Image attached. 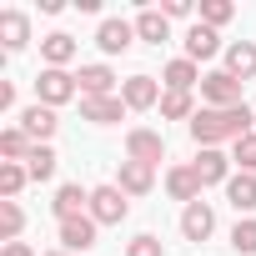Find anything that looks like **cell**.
Masks as SVG:
<instances>
[{
    "mask_svg": "<svg viewBox=\"0 0 256 256\" xmlns=\"http://www.w3.org/2000/svg\"><path fill=\"white\" fill-rule=\"evenodd\" d=\"M56 166H60V161H56V151H50V146H36V151L26 156L30 181H50V176H56Z\"/></svg>",
    "mask_w": 256,
    "mask_h": 256,
    "instance_id": "83f0119b",
    "label": "cell"
},
{
    "mask_svg": "<svg viewBox=\"0 0 256 256\" xmlns=\"http://www.w3.org/2000/svg\"><path fill=\"white\" fill-rule=\"evenodd\" d=\"M136 40H146V46H166V40H171V20H166L156 6H146V10L136 16Z\"/></svg>",
    "mask_w": 256,
    "mask_h": 256,
    "instance_id": "d6986e66",
    "label": "cell"
},
{
    "mask_svg": "<svg viewBox=\"0 0 256 256\" xmlns=\"http://www.w3.org/2000/svg\"><path fill=\"white\" fill-rule=\"evenodd\" d=\"M36 151V141L20 131V126H10V131H0V156H6V161H26Z\"/></svg>",
    "mask_w": 256,
    "mask_h": 256,
    "instance_id": "484cf974",
    "label": "cell"
},
{
    "mask_svg": "<svg viewBox=\"0 0 256 256\" xmlns=\"http://www.w3.org/2000/svg\"><path fill=\"white\" fill-rule=\"evenodd\" d=\"M80 96H120L116 90V70L110 66H80Z\"/></svg>",
    "mask_w": 256,
    "mask_h": 256,
    "instance_id": "44dd1931",
    "label": "cell"
},
{
    "mask_svg": "<svg viewBox=\"0 0 256 256\" xmlns=\"http://www.w3.org/2000/svg\"><path fill=\"white\" fill-rule=\"evenodd\" d=\"M40 256H70V251H40Z\"/></svg>",
    "mask_w": 256,
    "mask_h": 256,
    "instance_id": "d590c367",
    "label": "cell"
},
{
    "mask_svg": "<svg viewBox=\"0 0 256 256\" xmlns=\"http://www.w3.org/2000/svg\"><path fill=\"white\" fill-rule=\"evenodd\" d=\"M20 231H26L20 201H0V241H20Z\"/></svg>",
    "mask_w": 256,
    "mask_h": 256,
    "instance_id": "4316f807",
    "label": "cell"
},
{
    "mask_svg": "<svg viewBox=\"0 0 256 256\" xmlns=\"http://www.w3.org/2000/svg\"><path fill=\"white\" fill-rule=\"evenodd\" d=\"M191 116H196L191 90H166L161 96V120H191Z\"/></svg>",
    "mask_w": 256,
    "mask_h": 256,
    "instance_id": "d4e9b609",
    "label": "cell"
},
{
    "mask_svg": "<svg viewBox=\"0 0 256 256\" xmlns=\"http://www.w3.org/2000/svg\"><path fill=\"white\" fill-rule=\"evenodd\" d=\"M161 86L166 90H191V86H201V70H196V60H171L166 70H161Z\"/></svg>",
    "mask_w": 256,
    "mask_h": 256,
    "instance_id": "603a6c76",
    "label": "cell"
},
{
    "mask_svg": "<svg viewBox=\"0 0 256 256\" xmlns=\"http://www.w3.org/2000/svg\"><path fill=\"white\" fill-rule=\"evenodd\" d=\"M0 256H36L26 241H6V246H0Z\"/></svg>",
    "mask_w": 256,
    "mask_h": 256,
    "instance_id": "836d02e7",
    "label": "cell"
},
{
    "mask_svg": "<svg viewBox=\"0 0 256 256\" xmlns=\"http://www.w3.org/2000/svg\"><path fill=\"white\" fill-rule=\"evenodd\" d=\"M96 231H100V226H96L90 216L60 221V251H70V256H76V251H80V256H86V251H96Z\"/></svg>",
    "mask_w": 256,
    "mask_h": 256,
    "instance_id": "8fae6325",
    "label": "cell"
},
{
    "mask_svg": "<svg viewBox=\"0 0 256 256\" xmlns=\"http://www.w3.org/2000/svg\"><path fill=\"white\" fill-rule=\"evenodd\" d=\"M231 251L236 256H256V216H241L231 226Z\"/></svg>",
    "mask_w": 256,
    "mask_h": 256,
    "instance_id": "f1b7e54d",
    "label": "cell"
},
{
    "mask_svg": "<svg viewBox=\"0 0 256 256\" xmlns=\"http://www.w3.org/2000/svg\"><path fill=\"white\" fill-rule=\"evenodd\" d=\"M26 181H30L26 161H0V201H16L26 191Z\"/></svg>",
    "mask_w": 256,
    "mask_h": 256,
    "instance_id": "cb8c5ba5",
    "label": "cell"
},
{
    "mask_svg": "<svg viewBox=\"0 0 256 256\" xmlns=\"http://www.w3.org/2000/svg\"><path fill=\"white\" fill-rule=\"evenodd\" d=\"M96 46H100L106 56H126V50L136 46V20H120V16L100 20V26H96Z\"/></svg>",
    "mask_w": 256,
    "mask_h": 256,
    "instance_id": "8992f818",
    "label": "cell"
},
{
    "mask_svg": "<svg viewBox=\"0 0 256 256\" xmlns=\"http://www.w3.org/2000/svg\"><path fill=\"white\" fill-rule=\"evenodd\" d=\"M50 211H56V221H76V216H90V191H86V186H76V181H66V186L56 191Z\"/></svg>",
    "mask_w": 256,
    "mask_h": 256,
    "instance_id": "30bf717a",
    "label": "cell"
},
{
    "mask_svg": "<svg viewBox=\"0 0 256 256\" xmlns=\"http://www.w3.org/2000/svg\"><path fill=\"white\" fill-rule=\"evenodd\" d=\"M56 126H60V120H56V110H50V106H40V100L20 110V131H26L36 146H46V141L56 136Z\"/></svg>",
    "mask_w": 256,
    "mask_h": 256,
    "instance_id": "7c38bea8",
    "label": "cell"
},
{
    "mask_svg": "<svg viewBox=\"0 0 256 256\" xmlns=\"http://www.w3.org/2000/svg\"><path fill=\"white\" fill-rule=\"evenodd\" d=\"M211 231H216V211H211L206 201H191V206L181 211V236H186V241H206Z\"/></svg>",
    "mask_w": 256,
    "mask_h": 256,
    "instance_id": "5bb4252c",
    "label": "cell"
},
{
    "mask_svg": "<svg viewBox=\"0 0 256 256\" xmlns=\"http://www.w3.org/2000/svg\"><path fill=\"white\" fill-rule=\"evenodd\" d=\"M221 70H231L241 86H246V80H256V46H251V40H231V46H226V66H221Z\"/></svg>",
    "mask_w": 256,
    "mask_h": 256,
    "instance_id": "ac0fdd59",
    "label": "cell"
},
{
    "mask_svg": "<svg viewBox=\"0 0 256 256\" xmlns=\"http://www.w3.org/2000/svg\"><path fill=\"white\" fill-rule=\"evenodd\" d=\"M256 131V110L241 100V106H231V110H211V106H201L196 116H191V141L206 151V146H221V141H241V136H251Z\"/></svg>",
    "mask_w": 256,
    "mask_h": 256,
    "instance_id": "6da1fadb",
    "label": "cell"
},
{
    "mask_svg": "<svg viewBox=\"0 0 256 256\" xmlns=\"http://www.w3.org/2000/svg\"><path fill=\"white\" fill-rule=\"evenodd\" d=\"M76 96H80V80H76L70 70H50V66H46V70L36 76V100H40V106L56 110V106L76 100Z\"/></svg>",
    "mask_w": 256,
    "mask_h": 256,
    "instance_id": "3957f363",
    "label": "cell"
},
{
    "mask_svg": "<svg viewBox=\"0 0 256 256\" xmlns=\"http://www.w3.org/2000/svg\"><path fill=\"white\" fill-rule=\"evenodd\" d=\"M226 201L241 211V216H251L256 211V176H246V171H236L231 181H226Z\"/></svg>",
    "mask_w": 256,
    "mask_h": 256,
    "instance_id": "7402d4cb",
    "label": "cell"
},
{
    "mask_svg": "<svg viewBox=\"0 0 256 256\" xmlns=\"http://www.w3.org/2000/svg\"><path fill=\"white\" fill-rule=\"evenodd\" d=\"M76 50H80V46H76V36H66V30H50V36L40 40V60H46L50 70H66V66L76 60Z\"/></svg>",
    "mask_w": 256,
    "mask_h": 256,
    "instance_id": "4fadbf2b",
    "label": "cell"
},
{
    "mask_svg": "<svg viewBox=\"0 0 256 256\" xmlns=\"http://www.w3.org/2000/svg\"><path fill=\"white\" fill-rule=\"evenodd\" d=\"M131 216V196L120 186H90V221L96 226H120Z\"/></svg>",
    "mask_w": 256,
    "mask_h": 256,
    "instance_id": "7a4b0ae2",
    "label": "cell"
},
{
    "mask_svg": "<svg viewBox=\"0 0 256 256\" xmlns=\"http://www.w3.org/2000/svg\"><path fill=\"white\" fill-rule=\"evenodd\" d=\"M126 161L161 166V161H166V141H161V131H151V126H136V131L126 136Z\"/></svg>",
    "mask_w": 256,
    "mask_h": 256,
    "instance_id": "5b68a950",
    "label": "cell"
},
{
    "mask_svg": "<svg viewBox=\"0 0 256 256\" xmlns=\"http://www.w3.org/2000/svg\"><path fill=\"white\" fill-rule=\"evenodd\" d=\"M201 100L211 110H231V106H241V80L231 70H206L201 76Z\"/></svg>",
    "mask_w": 256,
    "mask_h": 256,
    "instance_id": "277c9868",
    "label": "cell"
},
{
    "mask_svg": "<svg viewBox=\"0 0 256 256\" xmlns=\"http://www.w3.org/2000/svg\"><path fill=\"white\" fill-rule=\"evenodd\" d=\"M161 96H166V86H161L156 76H131V80H120L126 110H151V106H161Z\"/></svg>",
    "mask_w": 256,
    "mask_h": 256,
    "instance_id": "52a82bcc",
    "label": "cell"
},
{
    "mask_svg": "<svg viewBox=\"0 0 256 256\" xmlns=\"http://www.w3.org/2000/svg\"><path fill=\"white\" fill-rule=\"evenodd\" d=\"M216 50H221V36H216L211 26H201V20H196V26L186 30V60H211Z\"/></svg>",
    "mask_w": 256,
    "mask_h": 256,
    "instance_id": "ffe728a7",
    "label": "cell"
},
{
    "mask_svg": "<svg viewBox=\"0 0 256 256\" xmlns=\"http://www.w3.org/2000/svg\"><path fill=\"white\" fill-rule=\"evenodd\" d=\"M231 166H236V171H246V176H256V131H251V136H241V141L231 146Z\"/></svg>",
    "mask_w": 256,
    "mask_h": 256,
    "instance_id": "f546056e",
    "label": "cell"
},
{
    "mask_svg": "<svg viewBox=\"0 0 256 256\" xmlns=\"http://www.w3.org/2000/svg\"><path fill=\"white\" fill-rule=\"evenodd\" d=\"M10 106H16V86H10V80H0V110H10Z\"/></svg>",
    "mask_w": 256,
    "mask_h": 256,
    "instance_id": "e575fe53",
    "label": "cell"
},
{
    "mask_svg": "<svg viewBox=\"0 0 256 256\" xmlns=\"http://www.w3.org/2000/svg\"><path fill=\"white\" fill-rule=\"evenodd\" d=\"M166 191H171V201H186V206H191V201H201L206 186H201V176H196L191 166H171V171H166Z\"/></svg>",
    "mask_w": 256,
    "mask_h": 256,
    "instance_id": "e0dca14e",
    "label": "cell"
},
{
    "mask_svg": "<svg viewBox=\"0 0 256 256\" xmlns=\"http://www.w3.org/2000/svg\"><path fill=\"white\" fill-rule=\"evenodd\" d=\"M156 10H161L166 20H186V16H191V0H161Z\"/></svg>",
    "mask_w": 256,
    "mask_h": 256,
    "instance_id": "d6a6232c",
    "label": "cell"
},
{
    "mask_svg": "<svg viewBox=\"0 0 256 256\" xmlns=\"http://www.w3.org/2000/svg\"><path fill=\"white\" fill-rule=\"evenodd\" d=\"M80 120H90V126H116V120H126V100H120V96H80Z\"/></svg>",
    "mask_w": 256,
    "mask_h": 256,
    "instance_id": "ba28073f",
    "label": "cell"
},
{
    "mask_svg": "<svg viewBox=\"0 0 256 256\" xmlns=\"http://www.w3.org/2000/svg\"><path fill=\"white\" fill-rule=\"evenodd\" d=\"M231 16H236V6H231V0H201V26L221 30V26H226Z\"/></svg>",
    "mask_w": 256,
    "mask_h": 256,
    "instance_id": "4dcf8cb0",
    "label": "cell"
},
{
    "mask_svg": "<svg viewBox=\"0 0 256 256\" xmlns=\"http://www.w3.org/2000/svg\"><path fill=\"white\" fill-rule=\"evenodd\" d=\"M126 256H161V236H151V231L136 236L131 246H126Z\"/></svg>",
    "mask_w": 256,
    "mask_h": 256,
    "instance_id": "1f68e13d",
    "label": "cell"
},
{
    "mask_svg": "<svg viewBox=\"0 0 256 256\" xmlns=\"http://www.w3.org/2000/svg\"><path fill=\"white\" fill-rule=\"evenodd\" d=\"M116 186H120L126 196H151V186H156V166L120 161V176H116Z\"/></svg>",
    "mask_w": 256,
    "mask_h": 256,
    "instance_id": "2e32d148",
    "label": "cell"
},
{
    "mask_svg": "<svg viewBox=\"0 0 256 256\" xmlns=\"http://www.w3.org/2000/svg\"><path fill=\"white\" fill-rule=\"evenodd\" d=\"M191 171L201 176V186H226V181L236 176V171H231V156H226V151H216V146H206V151L191 161Z\"/></svg>",
    "mask_w": 256,
    "mask_h": 256,
    "instance_id": "9c48e42d",
    "label": "cell"
},
{
    "mask_svg": "<svg viewBox=\"0 0 256 256\" xmlns=\"http://www.w3.org/2000/svg\"><path fill=\"white\" fill-rule=\"evenodd\" d=\"M0 46L6 50H26L30 46V16L26 10H0Z\"/></svg>",
    "mask_w": 256,
    "mask_h": 256,
    "instance_id": "9a60e30c",
    "label": "cell"
}]
</instances>
